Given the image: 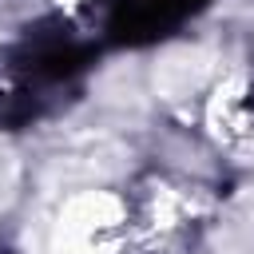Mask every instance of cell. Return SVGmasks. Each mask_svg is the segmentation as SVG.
I'll return each mask as SVG.
<instances>
[{"instance_id":"cell-2","label":"cell","mask_w":254,"mask_h":254,"mask_svg":"<svg viewBox=\"0 0 254 254\" xmlns=\"http://www.w3.org/2000/svg\"><path fill=\"white\" fill-rule=\"evenodd\" d=\"M16 171H20V167H16L12 151H4V147H0V202L12 194V187H16Z\"/></svg>"},{"instance_id":"cell-1","label":"cell","mask_w":254,"mask_h":254,"mask_svg":"<svg viewBox=\"0 0 254 254\" xmlns=\"http://www.w3.org/2000/svg\"><path fill=\"white\" fill-rule=\"evenodd\" d=\"M202 71H206V56L194 52V48H179V52L163 56V64H155V91L171 95V99L190 95L198 87Z\"/></svg>"}]
</instances>
